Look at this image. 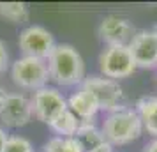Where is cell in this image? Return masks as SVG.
<instances>
[{"instance_id":"23","label":"cell","mask_w":157,"mask_h":152,"mask_svg":"<svg viewBox=\"0 0 157 152\" xmlns=\"http://www.w3.org/2000/svg\"><path fill=\"white\" fill-rule=\"evenodd\" d=\"M7 95V90H4V88H0V104H2V101H4V97Z\"/></svg>"},{"instance_id":"18","label":"cell","mask_w":157,"mask_h":152,"mask_svg":"<svg viewBox=\"0 0 157 152\" xmlns=\"http://www.w3.org/2000/svg\"><path fill=\"white\" fill-rule=\"evenodd\" d=\"M143 127L147 129L148 134H152V136L157 138V110L147 119V120H143Z\"/></svg>"},{"instance_id":"8","label":"cell","mask_w":157,"mask_h":152,"mask_svg":"<svg viewBox=\"0 0 157 152\" xmlns=\"http://www.w3.org/2000/svg\"><path fill=\"white\" fill-rule=\"evenodd\" d=\"M97 34H99L101 41L106 43L108 46H129L136 32L129 20L111 14L106 16L99 23Z\"/></svg>"},{"instance_id":"16","label":"cell","mask_w":157,"mask_h":152,"mask_svg":"<svg viewBox=\"0 0 157 152\" xmlns=\"http://www.w3.org/2000/svg\"><path fill=\"white\" fill-rule=\"evenodd\" d=\"M157 110V97L155 95H141L138 101H136V113L138 117L143 120H147L154 111Z\"/></svg>"},{"instance_id":"5","label":"cell","mask_w":157,"mask_h":152,"mask_svg":"<svg viewBox=\"0 0 157 152\" xmlns=\"http://www.w3.org/2000/svg\"><path fill=\"white\" fill-rule=\"evenodd\" d=\"M30 104H32V113L37 117V120L48 126H51L67 110V99L57 88L51 87H43L36 90L30 99Z\"/></svg>"},{"instance_id":"19","label":"cell","mask_w":157,"mask_h":152,"mask_svg":"<svg viewBox=\"0 0 157 152\" xmlns=\"http://www.w3.org/2000/svg\"><path fill=\"white\" fill-rule=\"evenodd\" d=\"M7 50H6V44L0 41V72L7 67Z\"/></svg>"},{"instance_id":"4","label":"cell","mask_w":157,"mask_h":152,"mask_svg":"<svg viewBox=\"0 0 157 152\" xmlns=\"http://www.w3.org/2000/svg\"><path fill=\"white\" fill-rule=\"evenodd\" d=\"M81 88L88 90L95 97L99 110L106 111H115V110L124 108V90L118 85V81L104 78V76H90L83 80Z\"/></svg>"},{"instance_id":"14","label":"cell","mask_w":157,"mask_h":152,"mask_svg":"<svg viewBox=\"0 0 157 152\" xmlns=\"http://www.w3.org/2000/svg\"><path fill=\"white\" fill-rule=\"evenodd\" d=\"M79 126H81V120H79L78 117L72 113L71 110L67 108L64 113H62V115L55 120V122L51 124L50 127L57 133L58 136L72 138L74 134H76V131L79 129Z\"/></svg>"},{"instance_id":"10","label":"cell","mask_w":157,"mask_h":152,"mask_svg":"<svg viewBox=\"0 0 157 152\" xmlns=\"http://www.w3.org/2000/svg\"><path fill=\"white\" fill-rule=\"evenodd\" d=\"M127 48L132 55L136 67L157 65V32H154V30L136 32Z\"/></svg>"},{"instance_id":"9","label":"cell","mask_w":157,"mask_h":152,"mask_svg":"<svg viewBox=\"0 0 157 152\" xmlns=\"http://www.w3.org/2000/svg\"><path fill=\"white\" fill-rule=\"evenodd\" d=\"M32 104L21 94H9L0 104V120L9 127H23L32 119Z\"/></svg>"},{"instance_id":"2","label":"cell","mask_w":157,"mask_h":152,"mask_svg":"<svg viewBox=\"0 0 157 152\" xmlns=\"http://www.w3.org/2000/svg\"><path fill=\"white\" fill-rule=\"evenodd\" d=\"M102 136L109 145H125L141 136L143 122L134 110L124 106L115 110L104 119Z\"/></svg>"},{"instance_id":"1","label":"cell","mask_w":157,"mask_h":152,"mask_svg":"<svg viewBox=\"0 0 157 152\" xmlns=\"http://www.w3.org/2000/svg\"><path fill=\"white\" fill-rule=\"evenodd\" d=\"M48 72L58 85H78L85 80V62L71 44H57L48 57Z\"/></svg>"},{"instance_id":"12","label":"cell","mask_w":157,"mask_h":152,"mask_svg":"<svg viewBox=\"0 0 157 152\" xmlns=\"http://www.w3.org/2000/svg\"><path fill=\"white\" fill-rule=\"evenodd\" d=\"M74 138H76V142L81 145V149L85 152L94 150L95 147H99V145H102L106 142L104 136H102V131L97 129L92 122H81L79 129L74 134Z\"/></svg>"},{"instance_id":"17","label":"cell","mask_w":157,"mask_h":152,"mask_svg":"<svg viewBox=\"0 0 157 152\" xmlns=\"http://www.w3.org/2000/svg\"><path fill=\"white\" fill-rule=\"evenodd\" d=\"M2 152H34V150H32V145H30V142L27 140V138L9 136Z\"/></svg>"},{"instance_id":"11","label":"cell","mask_w":157,"mask_h":152,"mask_svg":"<svg viewBox=\"0 0 157 152\" xmlns=\"http://www.w3.org/2000/svg\"><path fill=\"white\" fill-rule=\"evenodd\" d=\"M67 108L71 110L81 122H92L95 113L99 111L95 97L85 88H79L78 92H74L67 99Z\"/></svg>"},{"instance_id":"6","label":"cell","mask_w":157,"mask_h":152,"mask_svg":"<svg viewBox=\"0 0 157 152\" xmlns=\"http://www.w3.org/2000/svg\"><path fill=\"white\" fill-rule=\"evenodd\" d=\"M99 69L104 78L117 81L132 74L136 64L127 46H106L99 55Z\"/></svg>"},{"instance_id":"22","label":"cell","mask_w":157,"mask_h":152,"mask_svg":"<svg viewBox=\"0 0 157 152\" xmlns=\"http://www.w3.org/2000/svg\"><path fill=\"white\" fill-rule=\"evenodd\" d=\"M143 152H157V138L155 140H152V142L145 147V150Z\"/></svg>"},{"instance_id":"3","label":"cell","mask_w":157,"mask_h":152,"mask_svg":"<svg viewBox=\"0 0 157 152\" xmlns=\"http://www.w3.org/2000/svg\"><path fill=\"white\" fill-rule=\"evenodd\" d=\"M11 78L18 87L39 90V88L46 87V81L50 80L48 64L46 60H41V58L21 57L11 67Z\"/></svg>"},{"instance_id":"20","label":"cell","mask_w":157,"mask_h":152,"mask_svg":"<svg viewBox=\"0 0 157 152\" xmlns=\"http://www.w3.org/2000/svg\"><path fill=\"white\" fill-rule=\"evenodd\" d=\"M90 152H113V145H109L108 142H104L102 145H99V147H95L94 150Z\"/></svg>"},{"instance_id":"7","label":"cell","mask_w":157,"mask_h":152,"mask_svg":"<svg viewBox=\"0 0 157 152\" xmlns=\"http://www.w3.org/2000/svg\"><path fill=\"white\" fill-rule=\"evenodd\" d=\"M18 46H20V50L23 51L25 57L48 60V57L51 55V51L57 44H55V39H53L50 30H46L44 27H39V25H32V27H27L20 34Z\"/></svg>"},{"instance_id":"15","label":"cell","mask_w":157,"mask_h":152,"mask_svg":"<svg viewBox=\"0 0 157 152\" xmlns=\"http://www.w3.org/2000/svg\"><path fill=\"white\" fill-rule=\"evenodd\" d=\"M44 152H85L81 145L76 142V138L55 136L44 145Z\"/></svg>"},{"instance_id":"21","label":"cell","mask_w":157,"mask_h":152,"mask_svg":"<svg viewBox=\"0 0 157 152\" xmlns=\"http://www.w3.org/2000/svg\"><path fill=\"white\" fill-rule=\"evenodd\" d=\"M7 134H6V131L2 129V127H0V152L4 150V147H6V142H7Z\"/></svg>"},{"instance_id":"13","label":"cell","mask_w":157,"mask_h":152,"mask_svg":"<svg viewBox=\"0 0 157 152\" xmlns=\"http://www.w3.org/2000/svg\"><path fill=\"white\" fill-rule=\"evenodd\" d=\"M0 18L13 25L29 21V7L23 2H0Z\"/></svg>"}]
</instances>
